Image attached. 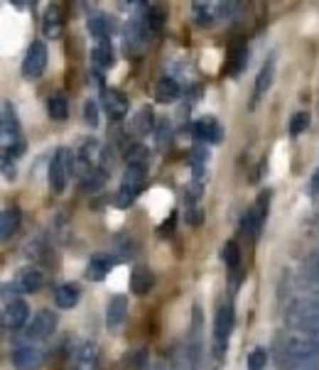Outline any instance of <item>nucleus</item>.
<instances>
[{
    "label": "nucleus",
    "mask_w": 319,
    "mask_h": 370,
    "mask_svg": "<svg viewBox=\"0 0 319 370\" xmlns=\"http://www.w3.org/2000/svg\"><path fill=\"white\" fill-rule=\"evenodd\" d=\"M270 199H273V192H270V189H263V192L258 194V199L253 201L251 209L243 214V219H241V233L243 236L258 238V233L263 231V223H266V219H268Z\"/></svg>",
    "instance_id": "1"
},
{
    "label": "nucleus",
    "mask_w": 319,
    "mask_h": 370,
    "mask_svg": "<svg viewBox=\"0 0 319 370\" xmlns=\"http://www.w3.org/2000/svg\"><path fill=\"white\" fill-rule=\"evenodd\" d=\"M74 155L69 152L67 148H57L52 155V162H50V187L54 194H64L67 189V182L74 172Z\"/></svg>",
    "instance_id": "2"
},
{
    "label": "nucleus",
    "mask_w": 319,
    "mask_h": 370,
    "mask_svg": "<svg viewBox=\"0 0 319 370\" xmlns=\"http://www.w3.org/2000/svg\"><path fill=\"white\" fill-rule=\"evenodd\" d=\"M0 135H3V148H13L18 143H25L23 125L18 121V113L10 101H3V113H0Z\"/></svg>",
    "instance_id": "3"
},
{
    "label": "nucleus",
    "mask_w": 319,
    "mask_h": 370,
    "mask_svg": "<svg viewBox=\"0 0 319 370\" xmlns=\"http://www.w3.org/2000/svg\"><path fill=\"white\" fill-rule=\"evenodd\" d=\"M45 67H47V45L37 40L27 47V54L23 59V76L27 81H35L45 74Z\"/></svg>",
    "instance_id": "4"
},
{
    "label": "nucleus",
    "mask_w": 319,
    "mask_h": 370,
    "mask_svg": "<svg viewBox=\"0 0 319 370\" xmlns=\"http://www.w3.org/2000/svg\"><path fill=\"white\" fill-rule=\"evenodd\" d=\"M30 319V307H27L25 299L13 297V299H5L3 304V329L5 331H18L23 329Z\"/></svg>",
    "instance_id": "5"
},
{
    "label": "nucleus",
    "mask_w": 319,
    "mask_h": 370,
    "mask_svg": "<svg viewBox=\"0 0 319 370\" xmlns=\"http://www.w3.org/2000/svg\"><path fill=\"white\" fill-rule=\"evenodd\" d=\"M10 363L15 370H42L45 366V351L37 346H20L10 353Z\"/></svg>",
    "instance_id": "6"
},
{
    "label": "nucleus",
    "mask_w": 319,
    "mask_h": 370,
    "mask_svg": "<svg viewBox=\"0 0 319 370\" xmlns=\"http://www.w3.org/2000/svg\"><path fill=\"white\" fill-rule=\"evenodd\" d=\"M231 331H234V307L224 304V307H219L214 319V339H216V348H219V351H216L219 356L224 353L226 344H229Z\"/></svg>",
    "instance_id": "7"
},
{
    "label": "nucleus",
    "mask_w": 319,
    "mask_h": 370,
    "mask_svg": "<svg viewBox=\"0 0 319 370\" xmlns=\"http://www.w3.org/2000/svg\"><path fill=\"white\" fill-rule=\"evenodd\" d=\"M54 326H57V314L50 312V309H40V312L32 317L30 324H27L25 336L30 341H42V339H47V336L52 334Z\"/></svg>",
    "instance_id": "8"
},
{
    "label": "nucleus",
    "mask_w": 319,
    "mask_h": 370,
    "mask_svg": "<svg viewBox=\"0 0 319 370\" xmlns=\"http://www.w3.org/2000/svg\"><path fill=\"white\" fill-rule=\"evenodd\" d=\"M192 133L197 135V140H202V143L207 145H219L221 140H224V128H221V123L212 116H204L199 118V121H194Z\"/></svg>",
    "instance_id": "9"
},
{
    "label": "nucleus",
    "mask_w": 319,
    "mask_h": 370,
    "mask_svg": "<svg viewBox=\"0 0 319 370\" xmlns=\"http://www.w3.org/2000/svg\"><path fill=\"white\" fill-rule=\"evenodd\" d=\"M101 103H104V111L113 118V121H123V118L128 116V108H131L128 96L118 89H104V99H101Z\"/></svg>",
    "instance_id": "10"
},
{
    "label": "nucleus",
    "mask_w": 319,
    "mask_h": 370,
    "mask_svg": "<svg viewBox=\"0 0 319 370\" xmlns=\"http://www.w3.org/2000/svg\"><path fill=\"white\" fill-rule=\"evenodd\" d=\"M138 8L143 10V25H145V30H148V35H153V32H160L162 27H165V18H167V13H165V8L162 5H155V3H138Z\"/></svg>",
    "instance_id": "11"
},
{
    "label": "nucleus",
    "mask_w": 319,
    "mask_h": 370,
    "mask_svg": "<svg viewBox=\"0 0 319 370\" xmlns=\"http://www.w3.org/2000/svg\"><path fill=\"white\" fill-rule=\"evenodd\" d=\"M42 285H45V275H42V270L30 268V265L20 270L18 277H15V287H18L20 292H27V295H35V292H40Z\"/></svg>",
    "instance_id": "12"
},
{
    "label": "nucleus",
    "mask_w": 319,
    "mask_h": 370,
    "mask_svg": "<svg viewBox=\"0 0 319 370\" xmlns=\"http://www.w3.org/2000/svg\"><path fill=\"white\" fill-rule=\"evenodd\" d=\"M74 366L77 370H99L101 366V353H99V346L94 341H84L77 351V358H74Z\"/></svg>",
    "instance_id": "13"
},
{
    "label": "nucleus",
    "mask_w": 319,
    "mask_h": 370,
    "mask_svg": "<svg viewBox=\"0 0 319 370\" xmlns=\"http://www.w3.org/2000/svg\"><path fill=\"white\" fill-rule=\"evenodd\" d=\"M126 317H128V299L123 295H116V297L108 299V307H106V326L108 329H121Z\"/></svg>",
    "instance_id": "14"
},
{
    "label": "nucleus",
    "mask_w": 319,
    "mask_h": 370,
    "mask_svg": "<svg viewBox=\"0 0 319 370\" xmlns=\"http://www.w3.org/2000/svg\"><path fill=\"white\" fill-rule=\"evenodd\" d=\"M111 268H113V258H111V255H106V253L91 255V260L86 263V280H91V282L106 280V275L111 272Z\"/></svg>",
    "instance_id": "15"
},
{
    "label": "nucleus",
    "mask_w": 319,
    "mask_h": 370,
    "mask_svg": "<svg viewBox=\"0 0 319 370\" xmlns=\"http://www.w3.org/2000/svg\"><path fill=\"white\" fill-rule=\"evenodd\" d=\"M273 79H275V57H270L266 64L261 67V72L256 76V89H253V106L268 94V89L273 86Z\"/></svg>",
    "instance_id": "16"
},
{
    "label": "nucleus",
    "mask_w": 319,
    "mask_h": 370,
    "mask_svg": "<svg viewBox=\"0 0 319 370\" xmlns=\"http://www.w3.org/2000/svg\"><path fill=\"white\" fill-rule=\"evenodd\" d=\"M20 223H23L20 209L18 206H8V209L0 214V238H3V241H10V238L20 231Z\"/></svg>",
    "instance_id": "17"
},
{
    "label": "nucleus",
    "mask_w": 319,
    "mask_h": 370,
    "mask_svg": "<svg viewBox=\"0 0 319 370\" xmlns=\"http://www.w3.org/2000/svg\"><path fill=\"white\" fill-rule=\"evenodd\" d=\"M155 277L150 268H145V265H135L133 272H131V292L138 297H145L150 292V287H153Z\"/></svg>",
    "instance_id": "18"
},
{
    "label": "nucleus",
    "mask_w": 319,
    "mask_h": 370,
    "mask_svg": "<svg viewBox=\"0 0 319 370\" xmlns=\"http://www.w3.org/2000/svg\"><path fill=\"white\" fill-rule=\"evenodd\" d=\"M86 27H89L91 37L96 40V45H99V42H111L113 25H111V20H108V15H104V13H94V15L89 18V23H86Z\"/></svg>",
    "instance_id": "19"
},
{
    "label": "nucleus",
    "mask_w": 319,
    "mask_h": 370,
    "mask_svg": "<svg viewBox=\"0 0 319 370\" xmlns=\"http://www.w3.org/2000/svg\"><path fill=\"white\" fill-rule=\"evenodd\" d=\"M62 30H64L62 8H59V5H50L45 18H42V32H45L47 37H52V40H57V37L62 35Z\"/></svg>",
    "instance_id": "20"
},
{
    "label": "nucleus",
    "mask_w": 319,
    "mask_h": 370,
    "mask_svg": "<svg viewBox=\"0 0 319 370\" xmlns=\"http://www.w3.org/2000/svg\"><path fill=\"white\" fill-rule=\"evenodd\" d=\"M79 297H81V290H79V285H74V282H64V285H59L57 292H54V302H57L59 309L77 307Z\"/></svg>",
    "instance_id": "21"
},
{
    "label": "nucleus",
    "mask_w": 319,
    "mask_h": 370,
    "mask_svg": "<svg viewBox=\"0 0 319 370\" xmlns=\"http://www.w3.org/2000/svg\"><path fill=\"white\" fill-rule=\"evenodd\" d=\"M145 35H148V30H145L143 20H131L126 25V50L131 54L140 52V47L145 45Z\"/></svg>",
    "instance_id": "22"
},
{
    "label": "nucleus",
    "mask_w": 319,
    "mask_h": 370,
    "mask_svg": "<svg viewBox=\"0 0 319 370\" xmlns=\"http://www.w3.org/2000/svg\"><path fill=\"white\" fill-rule=\"evenodd\" d=\"M180 99V84L172 76H162L155 86V101L158 103H175Z\"/></svg>",
    "instance_id": "23"
},
{
    "label": "nucleus",
    "mask_w": 319,
    "mask_h": 370,
    "mask_svg": "<svg viewBox=\"0 0 319 370\" xmlns=\"http://www.w3.org/2000/svg\"><path fill=\"white\" fill-rule=\"evenodd\" d=\"M216 10H219V3H192L194 23H197L199 27L214 25V20L219 18V15H216Z\"/></svg>",
    "instance_id": "24"
},
{
    "label": "nucleus",
    "mask_w": 319,
    "mask_h": 370,
    "mask_svg": "<svg viewBox=\"0 0 319 370\" xmlns=\"http://www.w3.org/2000/svg\"><path fill=\"white\" fill-rule=\"evenodd\" d=\"M91 62H94L99 69L113 67V62H116V52H113L111 42H99V45L94 47V52H91Z\"/></svg>",
    "instance_id": "25"
},
{
    "label": "nucleus",
    "mask_w": 319,
    "mask_h": 370,
    "mask_svg": "<svg viewBox=\"0 0 319 370\" xmlns=\"http://www.w3.org/2000/svg\"><path fill=\"white\" fill-rule=\"evenodd\" d=\"M47 113H50V118H52V121H57V123L67 121V116H69L67 96H64V94H52L50 101H47Z\"/></svg>",
    "instance_id": "26"
},
{
    "label": "nucleus",
    "mask_w": 319,
    "mask_h": 370,
    "mask_svg": "<svg viewBox=\"0 0 319 370\" xmlns=\"http://www.w3.org/2000/svg\"><path fill=\"white\" fill-rule=\"evenodd\" d=\"M153 125H155V113H153V108H150V106L140 108V113L133 118V130H135L138 135H148L150 130H153Z\"/></svg>",
    "instance_id": "27"
},
{
    "label": "nucleus",
    "mask_w": 319,
    "mask_h": 370,
    "mask_svg": "<svg viewBox=\"0 0 319 370\" xmlns=\"http://www.w3.org/2000/svg\"><path fill=\"white\" fill-rule=\"evenodd\" d=\"M246 62H248V52H246V47H234L229 54V74L231 76H236V74H241L243 72V67H246Z\"/></svg>",
    "instance_id": "28"
},
{
    "label": "nucleus",
    "mask_w": 319,
    "mask_h": 370,
    "mask_svg": "<svg viewBox=\"0 0 319 370\" xmlns=\"http://www.w3.org/2000/svg\"><path fill=\"white\" fill-rule=\"evenodd\" d=\"M221 258H224V263H226V268H229V270H239V265H241V248H239V243H236V241L226 243L224 250H221Z\"/></svg>",
    "instance_id": "29"
},
{
    "label": "nucleus",
    "mask_w": 319,
    "mask_h": 370,
    "mask_svg": "<svg viewBox=\"0 0 319 370\" xmlns=\"http://www.w3.org/2000/svg\"><path fill=\"white\" fill-rule=\"evenodd\" d=\"M268 368V348L256 346L248 356V370H266Z\"/></svg>",
    "instance_id": "30"
},
{
    "label": "nucleus",
    "mask_w": 319,
    "mask_h": 370,
    "mask_svg": "<svg viewBox=\"0 0 319 370\" xmlns=\"http://www.w3.org/2000/svg\"><path fill=\"white\" fill-rule=\"evenodd\" d=\"M128 165L131 167H143V170H148L150 165V152L143 148V145H135V148L128 152Z\"/></svg>",
    "instance_id": "31"
},
{
    "label": "nucleus",
    "mask_w": 319,
    "mask_h": 370,
    "mask_svg": "<svg viewBox=\"0 0 319 370\" xmlns=\"http://www.w3.org/2000/svg\"><path fill=\"white\" fill-rule=\"evenodd\" d=\"M310 128V113H305V111H300V113H295L293 118H290V135H302L305 130Z\"/></svg>",
    "instance_id": "32"
},
{
    "label": "nucleus",
    "mask_w": 319,
    "mask_h": 370,
    "mask_svg": "<svg viewBox=\"0 0 319 370\" xmlns=\"http://www.w3.org/2000/svg\"><path fill=\"white\" fill-rule=\"evenodd\" d=\"M128 368L131 370H145L148 368V351H145V348H135L131 356H128Z\"/></svg>",
    "instance_id": "33"
},
{
    "label": "nucleus",
    "mask_w": 319,
    "mask_h": 370,
    "mask_svg": "<svg viewBox=\"0 0 319 370\" xmlns=\"http://www.w3.org/2000/svg\"><path fill=\"white\" fill-rule=\"evenodd\" d=\"M84 121H86V125H91V128L99 125V103L96 101L89 99L84 103Z\"/></svg>",
    "instance_id": "34"
},
{
    "label": "nucleus",
    "mask_w": 319,
    "mask_h": 370,
    "mask_svg": "<svg viewBox=\"0 0 319 370\" xmlns=\"http://www.w3.org/2000/svg\"><path fill=\"white\" fill-rule=\"evenodd\" d=\"M202 209H199V206H187V223L189 226H199V223H202Z\"/></svg>",
    "instance_id": "35"
},
{
    "label": "nucleus",
    "mask_w": 319,
    "mask_h": 370,
    "mask_svg": "<svg viewBox=\"0 0 319 370\" xmlns=\"http://www.w3.org/2000/svg\"><path fill=\"white\" fill-rule=\"evenodd\" d=\"M175 221H177V211H172L170 219H167V221L160 226V236H170L167 231H175Z\"/></svg>",
    "instance_id": "36"
},
{
    "label": "nucleus",
    "mask_w": 319,
    "mask_h": 370,
    "mask_svg": "<svg viewBox=\"0 0 319 370\" xmlns=\"http://www.w3.org/2000/svg\"><path fill=\"white\" fill-rule=\"evenodd\" d=\"M310 197L317 199L319 197V167L315 170V174H312V182H310Z\"/></svg>",
    "instance_id": "37"
}]
</instances>
